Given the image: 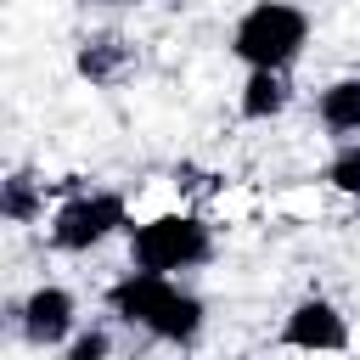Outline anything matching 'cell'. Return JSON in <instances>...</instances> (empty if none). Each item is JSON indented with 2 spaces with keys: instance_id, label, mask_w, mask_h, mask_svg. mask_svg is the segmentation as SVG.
I'll use <instances>...</instances> for the list:
<instances>
[{
  "instance_id": "obj_1",
  "label": "cell",
  "mask_w": 360,
  "mask_h": 360,
  "mask_svg": "<svg viewBox=\"0 0 360 360\" xmlns=\"http://www.w3.org/2000/svg\"><path fill=\"white\" fill-rule=\"evenodd\" d=\"M107 304H112L118 321H129V326H141V332H152L163 343H191L202 332V298L186 292L163 270H141L135 264V276H124L107 292Z\"/></svg>"
},
{
  "instance_id": "obj_2",
  "label": "cell",
  "mask_w": 360,
  "mask_h": 360,
  "mask_svg": "<svg viewBox=\"0 0 360 360\" xmlns=\"http://www.w3.org/2000/svg\"><path fill=\"white\" fill-rule=\"evenodd\" d=\"M304 39H309V17H304L298 6H287V0H259V6L236 22L231 51H236L248 68H287V62L304 51Z\"/></svg>"
},
{
  "instance_id": "obj_3",
  "label": "cell",
  "mask_w": 360,
  "mask_h": 360,
  "mask_svg": "<svg viewBox=\"0 0 360 360\" xmlns=\"http://www.w3.org/2000/svg\"><path fill=\"white\" fill-rule=\"evenodd\" d=\"M129 253H135L141 270L174 276V270H197V264L214 253V242H208V225H202L197 214H158V219L135 225Z\"/></svg>"
},
{
  "instance_id": "obj_4",
  "label": "cell",
  "mask_w": 360,
  "mask_h": 360,
  "mask_svg": "<svg viewBox=\"0 0 360 360\" xmlns=\"http://www.w3.org/2000/svg\"><path fill=\"white\" fill-rule=\"evenodd\" d=\"M124 225V197L118 191H79L56 208L51 219V242L62 253H90L96 242H107L112 231Z\"/></svg>"
},
{
  "instance_id": "obj_5",
  "label": "cell",
  "mask_w": 360,
  "mask_h": 360,
  "mask_svg": "<svg viewBox=\"0 0 360 360\" xmlns=\"http://www.w3.org/2000/svg\"><path fill=\"white\" fill-rule=\"evenodd\" d=\"M17 315H22V338H28V343L56 349V343H68V332H73V292H68V287H39V292L22 298Z\"/></svg>"
},
{
  "instance_id": "obj_6",
  "label": "cell",
  "mask_w": 360,
  "mask_h": 360,
  "mask_svg": "<svg viewBox=\"0 0 360 360\" xmlns=\"http://www.w3.org/2000/svg\"><path fill=\"white\" fill-rule=\"evenodd\" d=\"M281 343H292V349H343V343H349V326H343V315H338L326 298H304V304L287 315Z\"/></svg>"
},
{
  "instance_id": "obj_7",
  "label": "cell",
  "mask_w": 360,
  "mask_h": 360,
  "mask_svg": "<svg viewBox=\"0 0 360 360\" xmlns=\"http://www.w3.org/2000/svg\"><path fill=\"white\" fill-rule=\"evenodd\" d=\"M281 107H287V79H281V68H248L242 118H276Z\"/></svg>"
},
{
  "instance_id": "obj_8",
  "label": "cell",
  "mask_w": 360,
  "mask_h": 360,
  "mask_svg": "<svg viewBox=\"0 0 360 360\" xmlns=\"http://www.w3.org/2000/svg\"><path fill=\"white\" fill-rule=\"evenodd\" d=\"M321 124L332 135H360V79H338L321 90Z\"/></svg>"
},
{
  "instance_id": "obj_9",
  "label": "cell",
  "mask_w": 360,
  "mask_h": 360,
  "mask_svg": "<svg viewBox=\"0 0 360 360\" xmlns=\"http://www.w3.org/2000/svg\"><path fill=\"white\" fill-rule=\"evenodd\" d=\"M0 214H6L11 225L39 219V214H45V191H39V180H34V174H11V180L0 186Z\"/></svg>"
},
{
  "instance_id": "obj_10",
  "label": "cell",
  "mask_w": 360,
  "mask_h": 360,
  "mask_svg": "<svg viewBox=\"0 0 360 360\" xmlns=\"http://www.w3.org/2000/svg\"><path fill=\"white\" fill-rule=\"evenodd\" d=\"M118 68H124V45H118V39H96V45H84V51H79V73H84V79H96V84H101V79H112Z\"/></svg>"
},
{
  "instance_id": "obj_11",
  "label": "cell",
  "mask_w": 360,
  "mask_h": 360,
  "mask_svg": "<svg viewBox=\"0 0 360 360\" xmlns=\"http://www.w3.org/2000/svg\"><path fill=\"white\" fill-rule=\"evenodd\" d=\"M326 180H332L343 197H360V141H349V146L326 163Z\"/></svg>"
},
{
  "instance_id": "obj_12",
  "label": "cell",
  "mask_w": 360,
  "mask_h": 360,
  "mask_svg": "<svg viewBox=\"0 0 360 360\" xmlns=\"http://www.w3.org/2000/svg\"><path fill=\"white\" fill-rule=\"evenodd\" d=\"M112 343H107V332H79V338H68V360H101Z\"/></svg>"
}]
</instances>
